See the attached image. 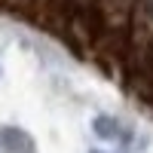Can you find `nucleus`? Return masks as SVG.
Returning a JSON list of instances; mask_svg holds the SVG:
<instances>
[{"instance_id":"f03ea898","label":"nucleus","mask_w":153,"mask_h":153,"mask_svg":"<svg viewBox=\"0 0 153 153\" xmlns=\"http://www.w3.org/2000/svg\"><path fill=\"white\" fill-rule=\"evenodd\" d=\"M95 135H98V138H107V141H110V138H117V135H120L117 120H110V117H98V120H95Z\"/></svg>"},{"instance_id":"7ed1b4c3","label":"nucleus","mask_w":153,"mask_h":153,"mask_svg":"<svg viewBox=\"0 0 153 153\" xmlns=\"http://www.w3.org/2000/svg\"><path fill=\"white\" fill-rule=\"evenodd\" d=\"M95 153H98V150H95Z\"/></svg>"},{"instance_id":"f257e3e1","label":"nucleus","mask_w":153,"mask_h":153,"mask_svg":"<svg viewBox=\"0 0 153 153\" xmlns=\"http://www.w3.org/2000/svg\"><path fill=\"white\" fill-rule=\"evenodd\" d=\"M0 153H34V141L22 129H0Z\"/></svg>"}]
</instances>
